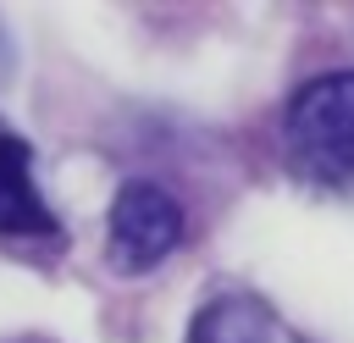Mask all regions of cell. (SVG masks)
<instances>
[{"label":"cell","instance_id":"277c9868","mask_svg":"<svg viewBox=\"0 0 354 343\" xmlns=\"http://www.w3.org/2000/svg\"><path fill=\"white\" fill-rule=\"evenodd\" d=\"M188 343H304L260 293L243 288H216L194 321H188Z\"/></svg>","mask_w":354,"mask_h":343},{"label":"cell","instance_id":"7a4b0ae2","mask_svg":"<svg viewBox=\"0 0 354 343\" xmlns=\"http://www.w3.org/2000/svg\"><path fill=\"white\" fill-rule=\"evenodd\" d=\"M183 243V205L160 183H127L111 199V227H105V254L116 271H155L171 249Z\"/></svg>","mask_w":354,"mask_h":343},{"label":"cell","instance_id":"3957f363","mask_svg":"<svg viewBox=\"0 0 354 343\" xmlns=\"http://www.w3.org/2000/svg\"><path fill=\"white\" fill-rule=\"evenodd\" d=\"M55 210L44 205L39 183H33V149L22 133H11L0 122V238L11 243H44L55 238Z\"/></svg>","mask_w":354,"mask_h":343},{"label":"cell","instance_id":"6da1fadb","mask_svg":"<svg viewBox=\"0 0 354 343\" xmlns=\"http://www.w3.org/2000/svg\"><path fill=\"white\" fill-rule=\"evenodd\" d=\"M293 177L326 194H354V66L310 77L282 116Z\"/></svg>","mask_w":354,"mask_h":343}]
</instances>
